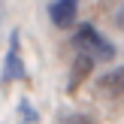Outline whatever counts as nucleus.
<instances>
[{"instance_id":"f257e3e1","label":"nucleus","mask_w":124,"mask_h":124,"mask_svg":"<svg viewBox=\"0 0 124 124\" xmlns=\"http://www.w3.org/2000/svg\"><path fill=\"white\" fill-rule=\"evenodd\" d=\"M73 46H76V52L88 54V58H94V61H112L115 58V46L94 27V24H79L76 33H73Z\"/></svg>"},{"instance_id":"7ed1b4c3","label":"nucleus","mask_w":124,"mask_h":124,"mask_svg":"<svg viewBox=\"0 0 124 124\" xmlns=\"http://www.w3.org/2000/svg\"><path fill=\"white\" fill-rule=\"evenodd\" d=\"M76 15H79V3L76 0H54L48 3V18H52L54 27H73L76 24Z\"/></svg>"},{"instance_id":"20e7f679","label":"nucleus","mask_w":124,"mask_h":124,"mask_svg":"<svg viewBox=\"0 0 124 124\" xmlns=\"http://www.w3.org/2000/svg\"><path fill=\"white\" fill-rule=\"evenodd\" d=\"M97 88H100V94H106V97H124V67H115V70H109V73H103L100 76V82H97Z\"/></svg>"},{"instance_id":"39448f33","label":"nucleus","mask_w":124,"mask_h":124,"mask_svg":"<svg viewBox=\"0 0 124 124\" xmlns=\"http://www.w3.org/2000/svg\"><path fill=\"white\" fill-rule=\"evenodd\" d=\"M94 64H97L94 58H88V54L76 52V58H73V70H70V85H67V88H70V91H76L79 85H82L85 79L91 76V70H94Z\"/></svg>"},{"instance_id":"423d86ee","label":"nucleus","mask_w":124,"mask_h":124,"mask_svg":"<svg viewBox=\"0 0 124 124\" xmlns=\"http://www.w3.org/2000/svg\"><path fill=\"white\" fill-rule=\"evenodd\" d=\"M67 124H94V118H88V115H73Z\"/></svg>"},{"instance_id":"0eeeda50","label":"nucleus","mask_w":124,"mask_h":124,"mask_svg":"<svg viewBox=\"0 0 124 124\" xmlns=\"http://www.w3.org/2000/svg\"><path fill=\"white\" fill-rule=\"evenodd\" d=\"M115 24H118V27L124 30V3L118 6V9H115Z\"/></svg>"},{"instance_id":"f03ea898","label":"nucleus","mask_w":124,"mask_h":124,"mask_svg":"<svg viewBox=\"0 0 124 124\" xmlns=\"http://www.w3.org/2000/svg\"><path fill=\"white\" fill-rule=\"evenodd\" d=\"M24 79V61H21V36L18 30L9 33V48H6V64H3V82H15Z\"/></svg>"}]
</instances>
